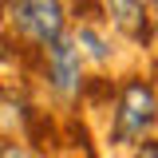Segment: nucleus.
Wrapping results in <instances>:
<instances>
[{
  "label": "nucleus",
  "mask_w": 158,
  "mask_h": 158,
  "mask_svg": "<svg viewBox=\"0 0 158 158\" xmlns=\"http://www.w3.org/2000/svg\"><path fill=\"white\" fill-rule=\"evenodd\" d=\"M48 63H52V83H56V91H71L79 79V56L75 48H71V40L59 36L56 44H48Z\"/></svg>",
  "instance_id": "nucleus-3"
},
{
  "label": "nucleus",
  "mask_w": 158,
  "mask_h": 158,
  "mask_svg": "<svg viewBox=\"0 0 158 158\" xmlns=\"http://www.w3.org/2000/svg\"><path fill=\"white\" fill-rule=\"evenodd\" d=\"M158 118V99L154 91L142 83V79H131L123 87V99H118V115H115V142H131L142 131H150Z\"/></svg>",
  "instance_id": "nucleus-1"
},
{
  "label": "nucleus",
  "mask_w": 158,
  "mask_h": 158,
  "mask_svg": "<svg viewBox=\"0 0 158 158\" xmlns=\"http://www.w3.org/2000/svg\"><path fill=\"white\" fill-rule=\"evenodd\" d=\"M12 16H16L20 32L40 44H56L63 32V12L56 0H12Z\"/></svg>",
  "instance_id": "nucleus-2"
},
{
  "label": "nucleus",
  "mask_w": 158,
  "mask_h": 158,
  "mask_svg": "<svg viewBox=\"0 0 158 158\" xmlns=\"http://www.w3.org/2000/svg\"><path fill=\"white\" fill-rule=\"evenodd\" d=\"M0 158H32L20 142H0Z\"/></svg>",
  "instance_id": "nucleus-6"
},
{
  "label": "nucleus",
  "mask_w": 158,
  "mask_h": 158,
  "mask_svg": "<svg viewBox=\"0 0 158 158\" xmlns=\"http://www.w3.org/2000/svg\"><path fill=\"white\" fill-rule=\"evenodd\" d=\"M154 36H158V32H154Z\"/></svg>",
  "instance_id": "nucleus-10"
},
{
  "label": "nucleus",
  "mask_w": 158,
  "mask_h": 158,
  "mask_svg": "<svg viewBox=\"0 0 158 158\" xmlns=\"http://www.w3.org/2000/svg\"><path fill=\"white\" fill-rule=\"evenodd\" d=\"M138 4H158V0H138Z\"/></svg>",
  "instance_id": "nucleus-8"
},
{
  "label": "nucleus",
  "mask_w": 158,
  "mask_h": 158,
  "mask_svg": "<svg viewBox=\"0 0 158 158\" xmlns=\"http://www.w3.org/2000/svg\"><path fill=\"white\" fill-rule=\"evenodd\" d=\"M107 8H111V20L131 40H146V16H142V4L138 0H107Z\"/></svg>",
  "instance_id": "nucleus-4"
},
{
  "label": "nucleus",
  "mask_w": 158,
  "mask_h": 158,
  "mask_svg": "<svg viewBox=\"0 0 158 158\" xmlns=\"http://www.w3.org/2000/svg\"><path fill=\"white\" fill-rule=\"evenodd\" d=\"M135 158H158V142H142V150Z\"/></svg>",
  "instance_id": "nucleus-7"
},
{
  "label": "nucleus",
  "mask_w": 158,
  "mask_h": 158,
  "mask_svg": "<svg viewBox=\"0 0 158 158\" xmlns=\"http://www.w3.org/2000/svg\"><path fill=\"white\" fill-rule=\"evenodd\" d=\"M79 44H83V48H87V52H91V56H95L99 63L107 59V48H103V40H99L95 32H91V28H79Z\"/></svg>",
  "instance_id": "nucleus-5"
},
{
  "label": "nucleus",
  "mask_w": 158,
  "mask_h": 158,
  "mask_svg": "<svg viewBox=\"0 0 158 158\" xmlns=\"http://www.w3.org/2000/svg\"><path fill=\"white\" fill-rule=\"evenodd\" d=\"M0 16H4V12H0Z\"/></svg>",
  "instance_id": "nucleus-9"
}]
</instances>
